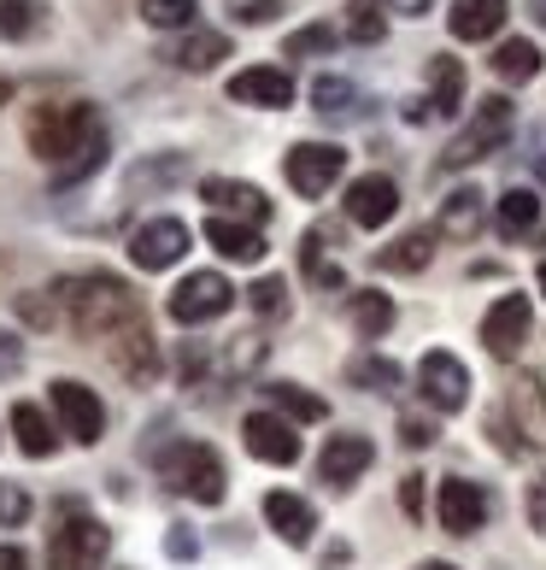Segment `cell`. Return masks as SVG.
Wrapping results in <instances>:
<instances>
[{"label": "cell", "instance_id": "1", "mask_svg": "<svg viewBox=\"0 0 546 570\" xmlns=\"http://www.w3.org/2000/svg\"><path fill=\"white\" fill-rule=\"evenodd\" d=\"M53 306L66 312V324L82 342H123L130 330H147V312L136 301V288L107 271H89V277H66L53 288Z\"/></svg>", "mask_w": 546, "mask_h": 570}, {"label": "cell", "instance_id": "2", "mask_svg": "<svg viewBox=\"0 0 546 570\" xmlns=\"http://www.w3.org/2000/svg\"><path fill=\"white\" fill-rule=\"evenodd\" d=\"M95 136H100V118H95L89 100H53V107L41 100V107H30V118H24V141H30V154L41 165H66Z\"/></svg>", "mask_w": 546, "mask_h": 570}, {"label": "cell", "instance_id": "3", "mask_svg": "<svg viewBox=\"0 0 546 570\" xmlns=\"http://www.w3.org/2000/svg\"><path fill=\"white\" fill-rule=\"evenodd\" d=\"M512 130H517V107H512L506 95H488V100L476 107V118L447 141V154H440V171H470L476 159L499 154V147L512 141Z\"/></svg>", "mask_w": 546, "mask_h": 570}, {"label": "cell", "instance_id": "4", "mask_svg": "<svg viewBox=\"0 0 546 570\" xmlns=\"http://www.w3.org/2000/svg\"><path fill=\"white\" fill-rule=\"evenodd\" d=\"M159 476L171 482L177 494L200 500V505H218L229 494V471H224V459L206 448V441H177V448H165L159 453Z\"/></svg>", "mask_w": 546, "mask_h": 570}, {"label": "cell", "instance_id": "5", "mask_svg": "<svg viewBox=\"0 0 546 570\" xmlns=\"http://www.w3.org/2000/svg\"><path fill=\"white\" fill-rule=\"evenodd\" d=\"M112 553V530L100 518H66L48 541V570H100Z\"/></svg>", "mask_w": 546, "mask_h": 570}, {"label": "cell", "instance_id": "6", "mask_svg": "<svg viewBox=\"0 0 546 570\" xmlns=\"http://www.w3.org/2000/svg\"><path fill=\"white\" fill-rule=\"evenodd\" d=\"M229 306H236V288H229L218 271H188V277L171 288V301H165V312H171L182 330H195L206 318H224Z\"/></svg>", "mask_w": 546, "mask_h": 570}, {"label": "cell", "instance_id": "7", "mask_svg": "<svg viewBox=\"0 0 546 570\" xmlns=\"http://www.w3.org/2000/svg\"><path fill=\"white\" fill-rule=\"evenodd\" d=\"M282 171H288V188L300 200H318V195H329V183L347 171V154L335 141H294Z\"/></svg>", "mask_w": 546, "mask_h": 570}, {"label": "cell", "instance_id": "8", "mask_svg": "<svg viewBox=\"0 0 546 570\" xmlns=\"http://www.w3.org/2000/svg\"><path fill=\"white\" fill-rule=\"evenodd\" d=\"M48 406L59 412V424H66L71 441H82V448H95L100 430H107V406L95 400V389L71 383V376H59V383L48 389Z\"/></svg>", "mask_w": 546, "mask_h": 570}, {"label": "cell", "instance_id": "9", "mask_svg": "<svg viewBox=\"0 0 546 570\" xmlns=\"http://www.w3.org/2000/svg\"><path fill=\"white\" fill-rule=\"evenodd\" d=\"M417 389H424V400L435 412H465L470 406V371L458 365L447 347L424 353V365H417Z\"/></svg>", "mask_w": 546, "mask_h": 570}, {"label": "cell", "instance_id": "10", "mask_svg": "<svg viewBox=\"0 0 546 570\" xmlns=\"http://www.w3.org/2000/svg\"><path fill=\"white\" fill-rule=\"evenodd\" d=\"M529 294H499V301L488 306V318H482V342H488L494 358H517V347L529 342Z\"/></svg>", "mask_w": 546, "mask_h": 570}, {"label": "cell", "instance_id": "11", "mask_svg": "<svg viewBox=\"0 0 546 570\" xmlns=\"http://www.w3.org/2000/svg\"><path fill=\"white\" fill-rule=\"evenodd\" d=\"M241 441H247V453L265 459V464H300V435H294V424L282 412H247Z\"/></svg>", "mask_w": 546, "mask_h": 570}, {"label": "cell", "instance_id": "12", "mask_svg": "<svg viewBox=\"0 0 546 570\" xmlns=\"http://www.w3.org/2000/svg\"><path fill=\"white\" fill-rule=\"evenodd\" d=\"M435 512H440V530L447 535H476L482 523H488V494H482V482L447 476L435 494Z\"/></svg>", "mask_w": 546, "mask_h": 570}, {"label": "cell", "instance_id": "13", "mask_svg": "<svg viewBox=\"0 0 546 570\" xmlns=\"http://www.w3.org/2000/svg\"><path fill=\"white\" fill-rule=\"evenodd\" d=\"M182 253H188V224L182 218H147L130 236V259L141 271H171Z\"/></svg>", "mask_w": 546, "mask_h": 570}, {"label": "cell", "instance_id": "14", "mask_svg": "<svg viewBox=\"0 0 546 570\" xmlns=\"http://www.w3.org/2000/svg\"><path fill=\"white\" fill-rule=\"evenodd\" d=\"M394 213H400V188H394V177L370 171V177H359L347 188V218L359 229H383Z\"/></svg>", "mask_w": 546, "mask_h": 570}, {"label": "cell", "instance_id": "15", "mask_svg": "<svg viewBox=\"0 0 546 570\" xmlns=\"http://www.w3.org/2000/svg\"><path fill=\"white\" fill-rule=\"evenodd\" d=\"M370 459H376V448L365 435H329L324 453H318V476L329 489H353V482L370 471Z\"/></svg>", "mask_w": 546, "mask_h": 570}, {"label": "cell", "instance_id": "16", "mask_svg": "<svg viewBox=\"0 0 546 570\" xmlns=\"http://www.w3.org/2000/svg\"><path fill=\"white\" fill-rule=\"evenodd\" d=\"M229 100H241V107H288L294 77L282 66H247V71L229 77Z\"/></svg>", "mask_w": 546, "mask_h": 570}, {"label": "cell", "instance_id": "17", "mask_svg": "<svg viewBox=\"0 0 546 570\" xmlns=\"http://www.w3.org/2000/svg\"><path fill=\"white\" fill-rule=\"evenodd\" d=\"M265 518H270V530H277L288 547H306L311 530H318V512H311L300 494H288V489H270L265 494Z\"/></svg>", "mask_w": 546, "mask_h": 570}, {"label": "cell", "instance_id": "18", "mask_svg": "<svg viewBox=\"0 0 546 570\" xmlns=\"http://www.w3.org/2000/svg\"><path fill=\"white\" fill-rule=\"evenodd\" d=\"M488 195L482 188H453L447 200H440V218H435V236H447V242H470V236H482V206Z\"/></svg>", "mask_w": 546, "mask_h": 570}, {"label": "cell", "instance_id": "19", "mask_svg": "<svg viewBox=\"0 0 546 570\" xmlns=\"http://www.w3.org/2000/svg\"><path fill=\"white\" fill-rule=\"evenodd\" d=\"M200 195L212 200V206H224V213H236L241 224H265V218H270V200L259 195L254 183H236V177H206V183H200Z\"/></svg>", "mask_w": 546, "mask_h": 570}, {"label": "cell", "instance_id": "20", "mask_svg": "<svg viewBox=\"0 0 546 570\" xmlns=\"http://www.w3.org/2000/svg\"><path fill=\"white\" fill-rule=\"evenodd\" d=\"M506 7L512 0H453L447 30L458 41H488V36H499V24H506Z\"/></svg>", "mask_w": 546, "mask_h": 570}, {"label": "cell", "instance_id": "21", "mask_svg": "<svg viewBox=\"0 0 546 570\" xmlns=\"http://www.w3.org/2000/svg\"><path fill=\"white\" fill-rule=\"evenodd\" d=\"M206 242H212L224 259H236V265H259L265 259V236L254 224H236V218H206Z\"/></svg>", "mask_w": 546, "mask_h": 570}, {"label": "cell", "instance_id": "22", "mask_svg": "<svg viewBox=\"0 0 546 570\" xmlns=\"http://www.w3.org/2000/svg\"><path fill=\"white\" fill-rule=\"evenodd\" d=\"M311 107H318L329 124H353V118H365V95L353 89L347 77H318L311 82Z\"/></svg>", "mask_w": 546, "mask_h": 570}, {"label": "cell", "instance_id": "23", "mask_svg": "<svg viewBox=\"0 0 546 570\" xmlns=\"http://www.w3.org/2000/svg\"><path fill=\"white\" fill-rule=\"evenodd\" d=\"M458 100H465V66H458L453 53H435L429 59V112L453 118Z\"/></svg>", "mask_w": 546, "mask_h": 570}, {"label": "cell", "instance_id": "24", "mask_svg": "<svg viewBox=\"0 0 546 570\" xmlns=\"http://www.w3.org/2000/svg\"><path fill=\"white\" fill-rule=\"evenodd\" d=\"M435 259V229H411V236L400 242H388V247H376V271H424Z\"/></svg>", "mask_w": 546, "mask_h": 570}, {"label": "cell", "instance_id": "25", "mask_svg": "<svg viewBox=\"0 0 546 570\" xmlns=\"http://www.w3.org/2000/svg\"><path fill=\"white\" fill-rule=\"evenodd\" d=\"M494 77L499 82H535L540 77V48H535L529 36L499 41V48H494Z\"/></svg>", "mask_w": 546, "mask_h": 570}, {"label": "cell", "instance_id": "26", "mask_svg": "<svg viewBox=\"0 0 546 570\" xmlns=\"http://www.w3.org/2000/svg\"><path fill=\"white\" fill-rule=\"evenodd\" d=\"M12 435H18V448H24L30 459H53V448H59V435L48 430V417H41V406H30V400L12 406Z\"/></svg>", "mask_w": 546, "mask_h": 570}, {"label": "cell", "instance_id": "27", "mask_svg": "<svg viewBox=\"0 0 546 570\" xmlns=\"http://www.w3.org/2000/svg\"><path fill=\"white\" fill-rule=\"evenodd\" d=\"M540 224V195L535 188H506L499 195V236H529V229Z\"/></svg>", "mask_w": 546, "mask_h": 570}, {"label": "cell", "instance_id": "28", "mask_svg": "<svg viewBox=\"0 0 546 570\" xmlns=\"http://www.w3.org/2000/svg\"><path fill=\"white\" fill-rule=\"evenodd\" d=\"M347 312H353V330H359L365 342L388 335V324H394V301H388V294H376V288H359V294L347 301Z\"/></svg>", "mask_w": 546, "mask_h": 570}, {"label": "cell", "instance_id": "29", "mask_svg": "<svg viewBox=\"0 0 546 570\" xmlns=\"http://www.w3.org/2000/svg\"><path fill=\"white\" fill-rule=\"evenodd\" d=\"M265 394H270V406H277L282 417H294V424H324V417H329L324 400H318V394H306L300 383H270Z\"/></svg>", "mask_w": 546, "mask_h": 570}, {"label": "cell", "instance_id": "30", "mask_svg": "<svg viewBox=\"0 0 546 570\" xmlns=\"http://www.w3.org/2000/svg\"><path fill=\"white\" fill-rule=\"evenodd\" d=\"M171 59H177L182 71H212L218 59H229V36H218V30H195Z\"/></svg>", "mask_w": 546, "mask_h": 570}, {"label": "cell", "instance_id": "31", "mask_svg": "<svg viewBox=\"0 0 546 570\" xmlns=\"http://www.w3.org/2000/svg\"><path fill=\"white\" fill-rule=\"evenodd\" d=\"M383 36H388L383 0H347V41H359V48H376Z\"/></svg>", "mask_w": 546, "mask_h": 570}, {"label": "cell", "instance_id": "32", "mask_svg": "<svg viewBox=\"0 0 546 570\" xmlns=\"http://www.w3.org/2000/svg\"><path fill=\"white\" fill-rule=\"evenodd\" d=\"M324 242H329V229H306V242H300V265H306V277L318 283V288H341V265L324 259Z\"/></svg>", "mask_w": 546, "mask_h": 570}, {"label": "cell", "instance_id": "33", "mask_svg": "<svg viewBox=\"0 0 546 570\" xmlns=\"http://www.w3.org/2000/svg\"><path fill=\"white\" fill-rule=\"evenodd\" d=\"M182 177H188V159H182V154H159V159L136 165V171H130V188H136V195H153V188L182 183Z\"/></svg>", "mask_w": 546, "mask_h": 570}, {"label": "cell", "instance_id": "34", "mask_svg": "<svg viewBox=\"0 0 546 570\" xmlns=\"http://www.w3.org/2000/svg\"><path fill=\"white\" fill-rule=\"evenodd\" d=\"M100 165H107V130H100L89 147H82V154H71L66 165H53V188H77L82 177H95Z\"/></svg>", "mask_w": 546, "mask_h": 570}, {"label": "cell", "instance_id": "35", "mask_svg": "<svg viewBox=\"0 0 546 570\" xmlns=\"http://www.w3.org/2000/svg\"><path fill=\"white\" fill-rule=\"evenodd\" d=\"M353 383L359 389H370V394H394L400 389V365H394V358H383V353H365V358H353Z\"/></svg>", "mask_w": 546, "mask_h": 570}, {"label": "cell", "instance_id": "36", "mask_svg": "<svg viewBox=\"0 0 546 570\" xmlns=\"http://www.w3.org/2000/svg\"><path fill=\"white\" fill-rule=\"evenodd\" d=\"M195 0H141V18H147V24H153V30H188V24H195Z\"/></svg>", "mask_w": 546, "mask_h": 570}, {"label": "cell", "instance_id": "37", "mask_svg": "<svg viewBox=\"0 0 546 570\" xmlns=\"http://www.w3.org/2000/svg\"><path fill=\"white\" fill-rule=\"evenodd\" d=\"M335 41H341V30H329V24H306V30H294L282 41V53L288 59H306V53H335Z\"/></svg>", "mask_w": 546, "mask_h": 570}, {"label": "cell", "instance_id": "38", "mask_svg": "<svg viewBox=\"0 0 546 570\" xmlns=\"http://www.w3.org/2000/svg\"><path fill=\"white\" fill-rule=\"evenodd\" d=\"M247 301H254L259 318H282V312H288V283L282 277H259L254 288H247Z\"/></svg>", "mask_w": 546, "mask_h": 570}, {"label": "cell", "instance_id": "39", "mask_svg": "<svg viewBox=\"0 0 546 570\" xmlns=\"http://www.w3.org/2000/svg\"><path fill=\"white\" fill-rule=\"evenodd\" d=\"M36 30V0H0V36L24 41Z\"/></svg>", "mask_w": 546, "mask_h": 570}, {"label": "cell", "instance_id": "40", "mask_svg": "<svg viewBox=\"0 0 546 570\" xmlns=\"http://www.w3.org/2000/svg\"><path fill=\"white\" fill-rule=\"evenodd\" d=\"M523 512H529V530L546 535V471L529 482V494H523Z\"/></svg>", "mask_w": 546, "mask_h": 570}, {"label": "cell", "instance_id": "41", "mask_svg": "<svg viewBox=\"0 0 546 570\" xmlns=\"http://www.w3.org/2000/svg\"><path fill=\"white\" fill-rule=\"evenodd\" d=\"M24 518H30V494L0 482V523H24Z\"/></svg>", "mask_w": 546, "mask_h": 570}, {"label": "cell", "instance_id": "42", "mask_svg": "<svg viewBox=\"0 0 546 570\" xmlns=\"http://www.w3.org/2000/svg\"><path fill=\"white\" fill-rule=\"evenodd\" d=\"M400 441H406V448H429L435 424H429V417H400Z\"/></svg>", "mask_w": 546, "mask_h": 570}, {"label": "cell", "instance_id": "43", "mask_svg": "<svg viewBox=\"0 0 546 570\" xmlns=\"http://www.w3.org/2000/svg\"><path fill=\"white\" fill-rule=\"evenodd\" d=\"M400 505H406V518H424V476L400 482Z\"/></svg>", "mask_w": 546, "mask_h": 570}, {"label": "cell", "instance_id": "44", "mask_svg": "<svg viewBox=\"0 0 546 570\" xmlns=\"http://www.w3.org/2000/svg\"><path fill=\"white\" fill-rule=\"evenodd\" d=\"M277 18V0H247L241 7V24H270Z\"/></svg>", "mask_w": 546, "mask_h": 570}, {"label": "cell", "instance_id": "45", "mask_svg": "<svg viewBox=\"0 0 546 570\" xmlns=\"http://www.w3.org/2000/svg\"><path fill=\"white\" fill-rule=\"evenodd\" d=\"M165 553H171V559H195V535H188V530H171V535H165Z\"/></svg>", "mask_w": 546, "mask_h": 570}, {"label": "cell", "instance_id": "46", "mask_svg": "<svg viewBox=\"0 0 546 570\" xmlns=\"http://www.w3.org/2000/svg\"><path fill=\"white\" fill-rule=\"evenodd\" d=\"M18 358H24L18 342H12V335H0V371H18Z\"/></svg>", "mask_w": 546, "mask_h": 570}, {"label": "cell", "instance_id": "47", "mask_svg": "<svg viewBox=\"0 0 546 570\" xmlns=\"http://www.w3.org/2000/svg\"><path fill=\"white\" fill-rule=\"evenodd\" d=\"M388 7H394V12H406V18H424L435 0H388Z\"/></svg>", "mask_w": 546, "mask_h": 570}, {"label": "cell", "instance_id": "48", "mask_svg": "<svg viewBox=\"0 0 546 570\" xmlns=\"http://www.w3.org/2000/svg\"><path fill=\"white\" fill-rule=\"evenodd\" d=\"M0 570H30V559L18 547H0Z\"/></svg>", "mask_w": 546, "mask_h": 570}, {"label": "cell", "instance_id": "49", "mask_svg": "<svg viewBox=\"0 0 546 570\" xmlns=\"http://www.w3.org/2000/svg\"><path fill=\"white\" fill-rule=\"evenodd\" d=\"M529 141H535V154H529V159H535V171H540V183H546V130H535Z\"/></svg>", "mask_w": 546, "mask_h": 570}, {"label": "cell", "instance_id": "50", "mask_svg": "<svg viewBox=\"0 0 546 570\" xmlns=\"http://www.w3.org/2000/svg\"><path fill=\"white\" fill-rule=\"evenodd\" d=\"M529 12H535V24L546 30V0H529Z\"/></svg>", "mask_w": 546, "mask_h": 570}, {"label": "cell", "instance_id": "51", "mask_svg": "<svg viewBox=\"0 0 546 570\" xmlns=\"http://www.w3.org/2000/svg\"><path fill=\"white\" fill-rule=\"evenodd\" d=\"M417 570H458V564H447V559H424V564H417Z\"/></svg>", "mask_w": 546, "mask_h": 570}, {"label": "cell", "instance_id": "52", "mask_svg": "<svg viewBox=\"0 0 546 570\" xmlns=\"http://www.w3.org/2000/svg\"><path fill=\"white\" fill-rule=\"evenodd\" d=\"M7 100H12V82H7V77H0V107H7Z\"/></svg>", "mask_w": 546, "mask_h": 570}, {"label": "cell", "instance_id": "53", "mask_svg": "<svg viewBox=\"0 0 546 570\" xmlns=\"http://www.w3.org/2000/svg\"><path fill=\"white\" fill-rule=\"evenodd\" d=\"M540 294H546V259H540Z\"/></svg>", "mask_w": 546, "mask_h": 570}]
</instances>
